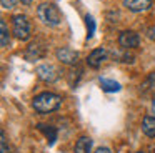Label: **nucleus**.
Listing matches in <instances>:
<instances>
[{
    "label": "nucleus",
    "mask_w": 155,
    "mask_h": 153,
    "mask_svg": "<svg viewBox=\"0 0 155 153\" xmlns=\"http://www.w3.org/2000/svg\"><path fill=\"white\" fill-rule=\"evenodd\" d=\"M17 0H2V7L4 8H14Z\"/></svg>",
    "instance_id": "16"
},
{
    "label": "nucleus",
    "mask_w": 155,
    "mask_h": 153,
    "mask_svg": "<svg viewBox=\"0 0 155 153\" xmlns=\"http://www.w3.org/2000/svg\"><path fill=\"white\" fill-rule=\"evenodd\" d=\"M37 76L45 83H54L58 78V68L52 63H44L37 67Z\"/></svg>",
    "instance_id": "4"
},
{
    "label": "nucleus",
    "mask_w": 155,
    "mask_h": 153,
    "mask_svg": "<svg viewBox=\"0 0 155 153\" xmlns=\"http://www.w3.org/2000/svg\"><path fill=\"white\" fill-rule=\"evenodd\" d=\"M45 55V47H42L40 43H32V45L27 47L25 50V58L28 62H34V60H38Z\"/></svg>",
    "instance_id": "8"
},
{
    "label": "nucleus",
    "mask_w": 155,
    "mask_h": 153,
    "mask_svg": "<svg viewBox=\"0 0 155 153\" xmlns=\"http://www.w3.org/2000/svg\"><path fill=\"white\" fill-rule=\"evenodd\" d=\"M95 153H112V151L108 148H105V146H100V148L95 150Z\"/></svg>",
    "instance_id": "18"
},
{
    "label": "nucleus",
    "mask_w": 155,
    "mask_h": 153,
    "mask_svg": "<svg viewBox=\"0 0 155 153\" xmlns=\"http://www.w3.org/2000/svg\"><path fill=\"white\" fill-rule=\"evenodd\" d=\"M137 153H145V151H137Z\"/></svg>",
    "instance_id": "21"
},
{
    "label": "nucleus",
    "mask_w": 155,
    "mask_h": 153,
    "mask_svg": "<svg viewBox=\"0 0 155 153\" xmlns=\"http://www.w3.org/2000/svg\"><path fill=\"white\" fill-rule=\"evenodd\" d=\"M85 20H87V28H88L87 38H92V35H94V32H95V20L92 18L90 15H87V17H85Z\"/></svg>",
    "instance_id": "15"
},
{
    "label": "nucleus",
    "mask_w": 155,
    "mask_h": 153,
    "mask_svg": "<svg viewBox=\"0 0 155 153\" xmlns=\"http://www.w3.org/2000/svg\"><path fill=\"white\" fill-rule=\"evenodd\" d=\"M152 113H153V116H155V96H153V102H152Z\"/></svg>",
    "instance_id": "19"
},
{
    "label": "nucleus",
    "mask_w": 155,
    "mask_h": 153,
    "mask_svg": "<svg viewBox=\"0 0 155 153\" xmlns=\"http://www.w3.org/2000/svg\"><path fill=\"white\" fill-rule=\"evenodd\" d=\"M124 5L132 12H145L150 8V0H124Z\"/></svg>",
    "instance_id": "9"
},
{
    "label": "nucleus",
    "mask_w": 155,
    "mask_h": 153,
    "mask_svg": "<svg viewBox=\"0 0 155 153\" xmlns=\"http://www.w3.org/2000/svg\"><path fill=\"white\" fill-rule=\"evenodd\" d=\"M92 150V140L88 136H82L75 143V153H90Z\"/></svg>",
    "instance_id": "11"
},
{
    "label": "nucleus",
    "mask_w": 155,
    "mask_h": 153,
    "mask_svg": "<svg viewBox=\"0 0 155 153\" xmlns=\"http://www.w3.org/2000/svg\"><path fill=\"white\" fill-rule=\"evenodd\" d=\"M37 17L48 27H55L62 22V13L55 3H40L37 8Z\"/></svg>",
    "instance_id": "2"
},
{
    "label": "nucleus",
    "mask_w": 155,
    "mask_h": 153,
    "mask_svg": "<svg viewBox=\"0 0 155 153\" xmlns=\"http://www.w3.org/2000/svg\"><path fill=\"white\" fill-rule=\"evenodd\" d=\"M2 153H8V150H7V136H5L4 132H2Z\"/></svg>",
    "instance_id": "17"
},
{
    "label": "nucleus",
    "mask_w": 155,
    "mask_h": 153,
    "mask_svg": "<svg viewBox=\"0 0 155 153\" xmlns=\"http://www.w3.org/2000/svg\"><path fill=\"white\" fill-rule=\"evenodd\" d=\"M62 98L57 95V93H52V92H42L38 93L37 96L34 98L32 102V106L37 113H52L60 106Z\"/></svg>",
    "instance_id": "1"
},
{
    "label": "nucleus",
    "mask_w": 155,
    "mask_h": 153,
    "mask_svg": "<svg viewBox=\"0 0 155 153\" xmlns=\"http://www.w3.org/2000/svg\"><path fill=\"white\" fill-rule=\"evenodd\" d=\"M57 58L65 65H75L78 62V52H75L70 47H62L57 50Z\"/></svg>",
    "instance_id": "6"
},
{
    "label": "nucleus",
    "mask_w": 155,
    "mask_h": 153,
    "mask_svg": "<svg viewBox=\"0 0 155 153\" xmlns=\"http://www.w3.org/2000/svg\"><path fill=\"white\" fill-rule=\"evenodd\" d=\"M138 43H140V37L134 32V30H124V32L118 35V45L122 48H137Z\"/></svg>",
    "instance_id": "5"
},
{
    "label": "nucleus",
    "mask_w": 155,
    "mask_h": 153,
    "mask_svg": "<svg viewBox=\"0 0 155 153\" xmlns=\"http://www.w3.org/2000/svg\"><path fill=\"white\" fill-rule=\"evenodd\" d=\"M105 60H107V52H105L104 48H95V50H92V53L87 57V65L92 67V68H98Z\"/></svg>",
    "instance_id": "7"
},
{
    "label": "nucleus",
    "mask_w": 155,
    "mask_h": 153,
    "mask_svg": "<svg viewBox=\"0 0 155 153\" xmlns=\"http://www.w3.org/2000/svg\"><path fill=\"white\" fill-rule=\"evenodd\" d=\"M142 130L147 136L155 138V116H145L142 122Z\"/></svg>",
    "instance_id": "10"
},
{
    "label": "nucleus",
    "mask_w": 155,
    "mask_h": 153,
    "mask_svg": "<svg viewBox=\"0 0 155 153\" xmlns=\"http://www.w3.org/2000/svg\"><path fill=\"white\" fill-rule=\"evenodd\" d=\"M38 130H40V132L48 138V143H50V145H54L55 140H57V130H55V126H50V125H44V123H40V125H38Z\"/></svg>",
    "instance_id": "12"
},
{
    "label": "nucleus",
    "mask_w": 155,
    "mask_h": 153,
    "mask_svg": "<svg viewBox=\"0 0 155 153\" xmlns=\"http://www.w3.org/2000/svg\"><path fill=\"white\" fill-rule=\"evenodd\" d=\"M8 43H10V33H8L7 22L0 20V45L5 48V47H8Z\"/></svg>",
    "instance_id": "13"
},
{
    "label": "nucleus",
    "mask_w": 155,
    "mask_h": 153,
    "mask_svg": "<svg viewBox=\"0 0 155 153\" xmlns=\"http://www.w3.org/2000/svg\"><path fill=\"white\" fill-rule=\"evenodd\" d=\"M20 2L24 3V5H30V3H32V0H20Z\"/></svg>",
    "instance_id": "20"
},
{
    "label": "nucleus",
    "mask_w": 155,
    "mask_h": 153,
    "mask_svg": "<svg viewBox=\"0 0 155 153\" xmlns=\"http://www.w3.org/2000/svg\"><path fill=\"white\" fill-rule=\"evenodd\" d=\"M100 85H102V88L105 90V92H118V90L122 88L120 86V83L118 82H115V80H108V78H100Z\"/></svg>",
    "instance_id": "14"
},
{
    "label": "nucleus",
    "mask_w": 155,
    "mask_h": 153,
    "mask_svg": "<svg viewBox=\"0 0 155 153\" xmlns=\"http://www.w3.org/2000/svg\"><path fill=\"white\" fill-rule=\"evenodd\" d=\"M12 30L18 40H28L30 37V22L25 15H15L12 18Z\"/></svg>",
    "instance_id": "3"
}]
</instances>
